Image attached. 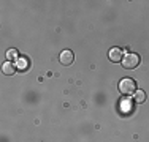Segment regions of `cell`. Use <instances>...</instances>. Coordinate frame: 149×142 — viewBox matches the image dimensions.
Wrapping results in <instances>:
<instances>
[{
  "label": "cell",
  "mask_w": 149,
  "mask_h": 142,
  "mask_svg": "<svg viewBox=\"0 0 149 142\" xmlns=\"http://www.w3.org/2000/svg\"><path fill=\"white\" fill-rule=\"evenodd\" d=\"M118 87H119V92L122 95H133L138 90L136 82H135V79H132V77H124V79H120Z\"/></svg>",
  "instance_id": "obj_1"
},
{
  "label": "cell",
  "mask_w": 149,
  "mask_h": 142,
  "mask_svg": "<svg viewBox=\"0 0 149 142\" xmlns=\"http://www.w3.org/2000/svg\"><path fill=\"white\" fill-rule=\"evenodd\" d=\"M138 63H140V55L138 54H133V52H130V54H125L122 59V66L125 70H133L138 66Z\"/></svg>",
  "instance_id": "obj_2"
},
{
  "label": "cell",
  "mask_w": 149,
  "mask_h": 142,
  "mask_svg": "<svg viewBox=\"0 0 149 142\" xmlns=\"http://www.w3.org/2000/svg\"><path fill=\"white\" fill-rule=\"evenodd\" d=\"M73 60H74V55H73V52L72 51H62L60 52V55H59V62L62 63L63 66H68V65H72L73 63Z\"/></svg>",
  "instance_id": "obj_3"
},
{
  "label": "cell",
  "mask_w": 149,
  "mask_h": 142,
  "mask_svg": "<svg viewBox=\"0 0 149 142\" xmlns=\"http://www.w3.org/2000/svg\"><path fill=\"white\" fill-rule=\"evenodd\" d=\"M108 59L111 60L113 63L122 62V51H120L119 48H113V49H109V52H108Z\"/></svg>",
  "instance_id": "obj_4"
},
{
  "label": "cell",
  "mask_w": 149,
  "mask_h": 142,
  "mask_svg": "<svg viewBox=\"0 0 149 142\" xmlns=\"http://www.w3.org/2000/svg\"><path fill=\"white\" fill-rule=\"evenodd\" d=\"M16 68L19 71H26L29 68V59H27V57H19V59H17V63H16Z\"/></svg>",
  "instance_id": "obj_5"
},
{
  "label": "cell",
  "mask_w": 149,
  "mask_h": 142,
  "mask_svg": "<svg viewBox=\"0 0 149 142\" xmlns=\"http://www.w3.org/2000/svg\"><path fill=\"white\" fill-rule=\"evenodd\" d=\"M2 71L6 74V76H11V74H15V71H16V66L13 65L11 62H6V63H3V66H2Z\"/></svg>",
  "instance_id": "obj_6"
},
{
  "label": "cell",
  "mask_w": 149,
  "mask_h": 142,
  "mask_svg": "<svg viewBox=\"0 0 149 142\" xmlns=\"http://www.w3.org/2000/svg\"><path fill=\"white\" fill-rule=\"evenodd\" d=\"M133 99H135V103H136V104H141V103L146 101V93H144L143 90H136L133 93Z\"/></svg>",
  "instance_id": "obj_7"
},
{
  "label": "cell",
  "mask_w": 149,
  "mask_h": 142,
  "mask_svg": "<svg viewBox=\"0 0 149 142\" xmlns=\"http://www.w3.org/2000/svg\"><path fill=\"white\" fill-rule=\"evenodd\" d=\"M6 59H8V62L10 60L17 59V51L16 49H8V51H6Z\"/></svg>",
  "instance_id": "obj_8"
},
{
  "label": "cell",
  "mask_w": 149,
  "mask_h": 142,
  "mask_svg": "<svg viewBox=\"0 0 149 142\" xmlns=\"http://www.w3.org/2000/svg\"><path fill=\"white\" fill-rule=\"evenodd\" d=\"M120 104H122V106H120V108H125L127 109V111H130V104H132V101H130V99H122V101H120Z\"/></svg>",
  "instance_id": "obj_9"
}]
</instances>
